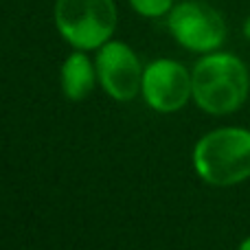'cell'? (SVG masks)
<instances>
[{
    "instance_id": "obj_3",
    "label": "cell",
    "mask_w": 250,
    "mask_h": 250,
    "mask_svg": "<svg viewBox=\"0 0 250 250\" xmlns=\"http://www.w3.org/2000/svg\"><path fill=\"white\" fill-rule=\"evenodd\" d=\"M55 24L77 51H92L110 42L119 24L114 0H57Z\"/></svg>"
},
{
    "instance_id": "obj_2",
    "label": "cell",
    "mask_w": 250,
    "mask_h": 250,
    "mask_svg": "<svg viewBox=\"0 0 250 250\" xmlns=\"http://www.w3.org/2000/svg\"><path fill=\"white\" fill-rule=\"evenodd\" d=\"M195 173L211 187H233L250 178V129L220 127L193 147Z\"/></svg>"
},
{
    "instance_id": "obj_5",
    "label": "cell",
    "mask_w": 250,
    "mask_h": 250,
    "mask_svg": "<svg viewBox=\"0 0 250 250\" xmlns=\"http://www.w3.org/2000/svg\"><path fill=\"white\" fill-rule=\"evenodd\" d=\"M141 92L147 105L156 112H178L193 99V79L191 73L173 60H156L145 66Z\"/></svg>"
},
{
    "instance_id": "obj_7",
    "label": "cell",
    "mask_w": 250,
    "mask_h": 250,
    "mask_svg": "<svg viewBox=\"0 0 250 250\" xmlns=\"http://www.w3.org/2000/svg\"><path fill=\"white\" fill-rule=\"evenodd\" d=\"M97 66L88 60V55L83 51H75L66 57V62L62 64L60 73V83L62 92L66 99L70 101H83L97 83Z\"/></svg>"
},
{
    "instance_id": "obj_1",
    "label": "cell",
    "mask_w": 250,
    "mask_h": 250,
    "mask_svg": "<svg viewBox=\"0 0 250 250\" xmlns=\"http://www.w3.org/2000/svg\"><path fill=\"white\" fill-rule=\"evenodd\" d=\"M191 79L198 108L217 117L242 108L250 90L246 64L230 53H207L193 66Z\"/></svg>"
},
{
    "instance_id": "obj_10",
    "label": "cell",
    "mask_w": 250,
    "mask_h": 250,
    "mask_svg": "<svg viewBox=\"0 0 250 250\" xmlns=\"http://www.w3.org/2000/svg\"><path fill=\"white\" fill-rule=\"evenodd\" d=\"M237 250H250V237L244 239V242L239 244V248H237Z\"/></svg>"
},
{
    "instance_id": "obj_6",
    "label": "cell",
    "mask_w": 250,
    "mask_h": 250,
    "mask_svg": "<svg viewBox=\"0 0 250 250\" xmlns=\"http://www.w3.org/2000/svg\"><path fill=\"white\" fill-rule=\"evenodd\" d=\"M97 77L114 101H132L141 92L143 73L138 55L125 42L110 40L97 53Z\"/></svg>"
},
{
    "instance_id": "obj_9",
    "label": "cell",
    "mask_w": 250,
    "mask_h": 250,
    "mask_svg": "<svg viewBox=\"0 0 250 250\" xmlns=\"http://www.w3.org/2000/svg\"><path fill=\"white\" fill-rule=\"evenodd\" d=\"M244 35H246V40H250V16L246 18V22H244Z\"/></svg>"
},
{
    "instance_id": "obj_4",
    "label": "cell",
    "mask_w": 250,
    "mask_h": 250,
    "mask_svg": "<svg viewBox=\"0 0 250 250\" xmlns=\"http://www.w3.org/2000/svg\"><path fill=\"white\" fill-rule=\"evenodd\" d=\"M167 26L173 40L193 53H213L226 40L224 18L204 0H185L173 4L167 16Z\"/></svg>"
},
{
    "instance_id": "obj_8",
    "label": "cell",
    "mask_w": 250,
    "mask_h": 250,
    "mask_svg": "<svg viewBox=\"0 0 250 250\" xmlns=\"http://www.w3.org/2000/svg\"><path fill=\"white\" fill-rule=\"evenodd\" d=\"M129 7L143 18H163L173 9V0H129Z\"/></svg>"
}]
</instances>
